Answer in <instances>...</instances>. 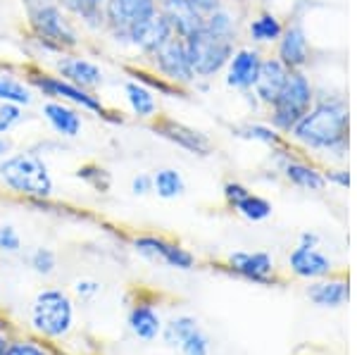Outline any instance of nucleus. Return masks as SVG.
Returning a JSON list of instances; mask_svg holds the SVG:
<instances>
[{"mask_svg":"<svg viewBox=\"0 0 357 355\" xmlns=\"http://www.w3.org/2000/svg\"><path fill=\"white\" fill-rule=\"evenodd\" d=\"M0 181L8 191L31 200H48L55 191L53 174L36 151H17L0 160Z\"/></svg>","mask_w":357,"mask_h":355,"instance_id":"7ed1b4c3","label":"nucleus"},{"mask_svg":"<svg viewBox=\"0 0 357 355\" xmlns=\"http://www.w3.org/2000/svg\"><path fill=\"white\" fill-rule=\"evenodd\" d=\"M229 272L238 274L241 279H248L252 284H274V260L269 253H248V250H236L227 257Z\"/></svg>","mask_w":357,"mask_h":355,"instance_id":"dca6fc26","label":"nucleus"},{"mask_svg":"<svg viewBox=\"0 0 357 355\" xmlns=\"http://www.w3.org/2000/svg\"><path fill=\"white\" fill-rule=\"evenodd\" d=\"M102 3H105V0H82V5L86 10H102Z\"/></svg>","mask_w":357,"mask_h":355,"instance_id":"49530a36","label":"nucleus"},{"mask_svg":"<svg viewBox=\"0 0 357 355\" xmlns=\"http://www.w3.org/2000/svg\"><path fill=\"white\" fill-rule=\"evenodd\" d=\"M29 265L33 267V272L36 274H43V277H48V274L55 272V265H57V257L50 248H36L29 257Z\"/></svg>","mask_w":357,"mask_h":355,"instance_id":"c9c22d12","label":"nucleus"},{"mask_svg":"<svg viewBox=\"0 0 357 355\" xmlns=\"http://www.w3.org/2000/svg\"><path fill=\"white\" fill-rule=\"evenodd\" d=\"M122 91H124V103H126V107H129L131 117L138 119V122H153L160 114L158 93L148 89V86L129 79V82H124Z\"/></svg>","mask_w":357,"mask_h":355,"instance_id":"4be33fe9","label":"nucleus"},{"mask_svg":"<svg viewBox=\"0 0 357 355\" xmlns=\"http://www.w3.org/2000/svg\"><path fill=\"white\" fill-rule=\"evenodd\" d=\"M289 67L279 60V57H264L260 72H257V79L252 84V98L260 103L262 107H269L276 100V96L281 93L286 84V77H289Z\"/></svg>","mask_w":357,"mask_h":355,"instance_id":"6ab92c4d","label":"nucleus"},{"mask_svg":"<svg viewBox=\"0 0 357 355\" xmlns=\"http://www.w3.org/2000/svg\"><path fill=\"white\" fill-rule=\"evenodd\" d=\"M319 234H314V232H305V234H301V243H305V246H319Z\"/></svg>","mask_w":357,"mask_h":355,"instance_id":"a18cd8bd","label":"nucleus"},{"mask_svg":"<svg viewBox=\"0 0 357 355\" xmlns=\"http://www.w3.org/2000/svg\"><path fill=\"white\" fill-rule=\"evenodd\" d=\"M324 179H326V184H333L338 188H348L350 186V172L343 169V167H333V169L324 172Z\"/></svg>","mask_w":357,"mask_h":355,"instance_id":"58836bf2","label":"nucleus"},{"mask_svg":"<svg viewBox=\"0 0 357 355\" xmlns=\"http://www.w3.org/2000/svg\"><path fill=\"white\" fill-rule=\"evenodd\" d=\"M5 348H8V341H5V339H3V336H0V355H3V353H5Z\"/></svg>","mask_w":357,"mask_h":355,"instance_id":"de8ad7c7","label":"nucleus"},{"mask_svg":"<svg viewBox=\"0 0 357 355\" xmlns=\"http://www.w3.org/2000/svg\"><path fill=\"white\" fill-rule=\"evenodd\" d=\"M74 289H77V294H79V296H84V299H89V296H96L98 291H100V284L93 282V279H79Z\"/></svg>","mask_w":357,"mask_h":355,"instance_id":"37998d69","label":"nucleus"},{"mask_svg":"<svg viewBox=\"0 0 357 355\" xmlns=\"http://www.w3.org/2000/svg\"><path fill=\"white\" fill-rule=\"evenodd\" d=\"M191 5H193V10L198 13L200 17H210L212 13H217V10L222 8V5H227L224 0H191Z\"/></svg>","mask_w":357,"mask_h":355,"instance_id":"a19ab883","label":"nucleus"},{"mask_svg":"<svg viewBox=\"0 0 357 355\" xmlns=\"http://www.w3.org/2000/svg\"><path fill=\"white\" fill-rule=\"evenodd\" d=\"M77 176L84 181V184L93 186L96 191H107L110 184H112L110 172H107L105 167H100V165H96V163L82 165V167L77 169Z\"/></svg>","mask_w":357,"mask_h":355,"instance_id":"2f4dec72","label":"nucleus"},{"mask_svg":"<svg viewBox=\"0 0 357 355\" xmlns=\"http://www.w3.org/2000/svg\"><path fill=\"white\" fill-rule=\"evenodd\" d=\"M234 134L241 136V139H248V141L264 143V146H269V148L286 146L284 134H279V131H276L269 122H245V124H238V127H234Z\"/></svg>","mask_w":357,"mask_h":355,"instance_id":"bb28decb","label":"nucleus"},{"mask_svg":"<svg viewBox=\"0 0 357 355\" xmlns=\"http://www.w3.org/2000/svg\"><path fill=\"white\" fill-rule=\"evenodd\" d=\"M24 79L29 82V86L36 91V96H41L43 100H62V103H67V105H74L82 112L98 114V117L107 119V122H119V124L124 122V119L112 117V114H117V112H112L110 107L102 103L100 96L93 93V91H86V89H79V86L69 84L60 74L41 70V67H36V65H29L24 70Z\"/></svg>","mask_w":357,"mask_h":355,"instance_id":"20e7f679","label":"nucleus"},{"mask_svg":"<svg viewBox=\"0 0 357 355\" xmlns=\"http://www.w3.org/2000/svg\"><path fill=\"white\" fill-rule=\"evenodd\" d=\"M151 176H153V193H158L160 198L172 200L186 193V179L174 167H162Z\"/></svg>","mask_w":357,"mask_h":355,"instance_id":"cd10ccee","label":"nucleus"},{"mask_svg":"<svg viewBox=\"0 0 357 355\" xmlns=\"http://www.w3.org/2000/svg\"><path fill=\"white\" fill-rule=\"evenodd\" d=\"M74 308L65 291L60 289H45L36 296L31 305V324L36 331L50 339H60L72 329Z\"/></svg>","mask_w":357,"mask_h":355,"instance_id":"6e6552de","label":"nucleus"},{"mask_svg":"<svg viewBox=\"0 0 357 355\" xmlns=\"http://www.w3.org/2000/svg\"><path fill=\"white\" fill-rule=\"evenodd\" d=\"M158 13V0H105L102 3V20H105L102 31L117 45L126 48L129 33L143 22L153 20Z\"/></svg>","mask_w":357,"mask_h":355,"instance_id":"423d86ee","label":"nucleus"},{"mask_svg":"<svg viewBox=\"0 0 357 355\" xmlns=\"http://www.w3.org/2000/svg\"><path fill=\"white\" fill-rule=\"evenodd\" d=\"M36 91L29 86L26 79L17 77L13 72H0V103L17 107H31L36 103Z\"/></svg>","mask_w":357,"mask_h":355,"instance_id":"b1692460","label":"nucleus"},{"mask_svg":"<svg viewBox=\"0 0 357 355\" xmlns=\"http://www.w3.org/2000/svg\"><path fill=\"white\" fill-rule=\"evenodd\" d=\"M317 98V91L305 70H291L286 77V84L276 100L267 107L269 124L279 131V134L289 136L291 129L298 124V119L312 107Z\"/></svg>","mask_w":357,"mask_h":355,"instance_id":"39448f33","label":"nucleus"},{"mask_svg":"<svg viewBox=\"0 0 357 355\" xmlns=\"http://www.w3.org/2000/svg\"><path fill=\"white\" fill-rule=\"evenodd\" d=\"M22 248V236L13 225H0V250L3 253H17Z\"/></svg>","mask_w":357,"mask_h":355,"instance_id":"e433bc0d","label":"nucleus"},{"mask_svg":"<svg viewBox=\"0 0 357 355\" xmlns=\"http://www.w3.org/2000/svg\"><path fill=\"white\" fill-rule=\"evenodd\" d=\"M131 191L136 193V196H148V193H153V176L151 174H136L134 179H131Z\"/></svg>","mask_w":357,"mask_h":355,"instance_id":"ea45409f","label":"nucleus"},{"mask_svg":"<svg viewBox=\"0 0 357 355\" xmlns=\"http://www.w3.org/2000/svg\"><path fill=\"white\" fill-rule=\"evenodd\" d=\"M348 103L341 96H317L312 107L298 119L289 136L305 151L324 153L341 160L348 156Z\"/></svg>","mask_w":357,"mask_h":355,"instance_id":"f257e3e1","label":"nucleus"},{"mask_svg":"<svg viewBox=\"0 0 357 355\" xmlns=\"http://www.w3.org/2000/svg\"><path fill=\"white\" fill-rule=\"evenodd\" d=\"M3 355H45V353L38 346H33V343H10Z\"/></svg>","mask_w":357,"mask_h":355,"instance_id":"79ce46f5","label":"nucleus"},{"mask_svg":"<svg viewBox=\"0 0 357 355\" xmlns=\"http://www.w3.org/2000/svg\"><path fill=\"white\" fill-rule=\"evenodd\" d=\"M276 153H281V174L289 184L303 188V191H312L319 193L326 188V179L324 172L319 167H314L312 163H305V160L293 158L289 153V143L281 148H274Z\"/></svg>","mask_w":357,"mask_h":355,"instance_id":"2eb2a0df","label":"nucleus"},{"mask_svg":"<svg viewBox=\"0 0 357 355\" xmlns=\"http://www.w3.org/2000/svg\"><path fill=\"white\" fill-rule=\"evenodd\" d=\"M148 124H151V129L158 136H162V139L174 143L176 148H181V151L191 153V156L207 158L212 153L210 136L198 129H193V127H188V124H183V122H176L174 117H167V114L160 112L158 117Z\"/></svg>","mask_w":357,"mask_h":355,"instance_id":"9b49d317","label":"nucleus"},{"mask_svg":"<svg viewBox=\"0 0 357 355\" xmlns=\"http://www.w3.org/2000/svg\"><path fill=\"white\" fill-rule=\"evenodd\" d=\"M53 67L55 74H60L62 79H67L69 84L79 86V89L98 93L105 86V72H102V67L96 60L86 57L84 53H79V50H69V53L57 55Z\"/></svg>","mask_w":357,"mask_h":355,"instance_id":"9d476101","label":"nucleus"},{"mask_svg":"<svg viewBox=\"0 0 357 355\" xmlns=\"http://www.w3.org/2000/svg\"><path fill=\"white\" fill-rule=\"evenodd\" d=\"M158 3H160V0H158Z\"/></svg>","mask_w":357,"mask_h":355,"instance_id":"8fccbe9b","label":"nucleus"},{"mask_svg":"<svg viewBox=\"0 0 357 355\" xmlns=\"http://www.w3.org/2000/svg\"><path fill=\"white\" fill-rule=\"evenodd\" d=\"M38 114L45 119V124L50 127V131L57 139H79L84 131V117L82 110H77L74 105H67L62 100H43Z\"/></svg>","mask_w":357,"mask_h":355,"instance_id":"4468645a","label":"nucleus"},{"mask_svg":"<svg viewBox=\"0 0 357 355\" xmlns=\"http://www.w3.org/2000/svg\"><path fill=\"white\" fill-rule=\"evenodd\" d=\"M148 65H151V70L155 74H160V77L167 79L169 84H174L176 89H181V91L191 89V86L198 82L191 67V60H188L183 38L172 36L169 41L165 45H160V48L148 57Z\"/></svg>","mask_w":357,"mask_h":355,"instance_id":"1a4fd4ad","label":"nucleus"},{"mask_svg":"<svg viewBox=\"0 0 357 355\" xmlns=\"http://www.w3.org/2000/svg\"><path fill=\"white\" fill-rule=\"evenodd\" d=\"M183 43H186V53L195 72V79H215L217 74H222L229 57L236 50V41L212 36L205 29L195 33V36L186 38Z\"/></svg>","mask_w":357,"mask_h":355,"instance_id":"0eeeda50","label":"nucleus"},{"mask_svg":"<svg viewBox=\"0 0 357 355\" xmlns=\"http://www.w3.org/2000/svg\"><path fill=\"white\" fill-rule=\"evenodd\" d=\"M0 329H3V319H0Z\"/></svg>","mask_w":357,"mask_h":355,"instance_id":"09e8293b","label":"nucleus"},{"mask_svg":"<svg viewBox=\"0 0 357 355\" xmlns=\"http://www.w3.org/2000/svg\"><path fill=\"white\" fill-rule=\"evenodd\" d=\"M172 36H174V31H172L169 22L158 13L153 20L143 22L141 27H136L134 31L129 33V38H126V48L136 50L138 55L148 60V57H151L160 45H165L167 41H169Z\"/></svg>","mask_w":357,"mask_h":355,"instance_id":"f3484780","label":"nucleus"},{"mask_svg":"<svg viewBox=\"0 0 357 355\" xmlns=\"http://www.w3.org/2000/svg\"><path fill=\"white\" fill-rule=\"evenodd\" d=\"M264 55L257 45H241L229 57L227 67H224V84L229 89L238 91V93H250L252 84L257 79Z\"/></svg>","mask_w":357,"mask_h":355,"instance_id":"f8f14e48","label":"nucleus"},{"mask_svg":"<svg viewBox=\"0 0 357 355\" xmlns=\"http://www.w3.org/2000/svg\"><path fill=\"white\" fill-rule=\"evenodd\" d=\"M222 193H224V200H227L229 208H234L241 198H245L248 193H250V188H248L245 184H241V181H227L222 188Z\"/></svg>","mask_w":357,"mask_h":355,"instance_id":"4c0bfd02","label":"nucleus"},{"mask_svg":"<svg viewBox=\"0 0 357 355\" xmlns=\"http://www.w3.org/2000/svg\"><path fill=\"white\" fill-rule=\"evenodd\" d=\"M26 110L17 105H8V103H0V134H10L20 124L26 122Z\"/></svg>","mask_w":357,"mask_h":355,"instance_id":"72a5a7b5","label":"nucleus"},{"mask_svg":"<svg viewBox=\"0 0 357 355\" xmlns=\"http://www.w3.org/2000/svg\"><path fill=\"white\" fill-rule=\"evenodd\" d=\"M307 299L317 308H341L350 301V284L345 277H324L314 279V284L307 286Z\"/></svg>","mask_w":357,"mask_h":355,"instance_id":"5701e85b","label":"nucleus"},{"mask_svg":"<svg viewBox=\"0 0 357 355\" xmlns=\"http://www.w3.org/2000/svg\"><path fill=\"white\" fill-rule=\"evenodd\" d=\"M289 70H305L310 62V41L301 22L284 27V33L276 41V55Z\"/></svg>","mask_w":357,"mask_h":355,"instance_id":"aec40b11","label":"nucleus"},{"mask_svg":"<svg viewBox=\"0 0 357 355\" xmlns=\"http://www.w3.org/2000/svg\"><path fill=\"white\" fill-rule=\"evenodd\" d=\"M289 267L301 279H324L333 272V262L329 255L319 250V246L298 243L289 255Z\"/></svg>","mask_w":357,"mask_h":355,"instance_id":"412c9836","label":"nucleus"},{"mask_svg":"<svg viewBox=\"0 0 357 355\" xmlns=\"http://www.w3.org/2000/svg\"><path fill=\"white\" fill-rule=\"evenodd\" d=\"M193 329H198V322H195L193 317H188V315H181V317H174L165 327V339L169 346H181L183 339H186Z\"/></svg>","mask_w":357,"mask_h":355,"instance_id":"473e14b6","label":"nucleus"},{"mask_svg":"<svg viewBox=\"0 0 357 355\" xmlns=\"http://www.w3.org/2000/svg\"><path fill=\"white\" fill-rule=\"evenodd\" d=\"M205 31L212 33V36L220 38H231L236 41V31H238V22H236V15L227 5H222L217 13H212L210 17H205Z\"/></svg>","mask_w":357,"mask_h":355,"instance_id":"c85d7f7f","label":"nucleus"},{"mask_svg":"<svg viewBox=\"0 0 357 355\" xmlns=\"http://www.w3.org/2000/svg\"><path fill=\"white\" fill-rule=\"evenodd\" d=\"M234 210L248 222H264V220H269V217H272L274 208H272V203H269L267 198H262V196H257V193L250 191L245 198H241L238 203L234 205Z\"/></svg>","mask_w":357,"mask_h":355,"instance_id":"c756f323","label":"nucleus"},{"mask_svg":"<svg viewBox=\"0 0 357 355\" xmlns=\"http://www.w3.org/2000/svg\"><path fill=\"white\" fill-rule=\"evenodd\" d=\"M31 41L45 55H62L79 50L82 33L77 22L60 8L57 0H22Z\"/></svg>","mask_w":357,"mask_h":355,"instance_id":"f03ea898","label":"nucleus"},{"mask_svg":"<svg viewBox=\"0 0 357 355\" xmlns=\"http://www.w3.org/2000/svg\"><path fill=\"white\" fill-rule=\"evenodd\" d=\"M284 27L286 24L274 13L262 10L248 22V36L255 45H276L281 33H284Z\"/></svg>","mask_w":357,"mask_h":355,"instance_id":"393cba45","label":"nucleus"},{"mask_svg":"<svg viewBox=\"0 0 357 355\" xmlns=\"http://www.w3.org/2000/svg\"><path fill=\"white\" fill-rule=\"evenodd\" d=\"M129 327L141 341H153L162 334V322H160V315L153 305L148 303H138L131 308L129 312Z\"/></svg>","mask_w":357,"mask_h":355,"instance_id":"a878e982","label":"nucleus"},{"mask_svg":"<svg viewBox=\"0 0 357 355\" xmlns=\"http://www.w3.org/2000/svg\"><path fill=\"white\" fill-rule=\"evenodd\" d=\"M160 15L169 22L172 31L176 38H191L198 31H203L205 20L193 10L191 0H160L158 3Z\"/></svg>","mask_w":357,"mask_h":355,"instance_id":"a211bd4d","label":"nucleus"},{"mask_svg":"<svg viewBox=\"0 0 357 355\" xmlns=\"http://www.w3.org/2000/svg\"><path fill=\"white\" fill-rule=\"evenodd\" d=\"M13 153V139L8 134H0V160L8 158Z\"/></svg>","mask_w":357,"mask_h":355,"instance_id":"c03bdc74","label":"nucleus"},{"mask_svg":"<svg viewBox=\"0 0 357 355\" xmlns=\"http://www.w3.org/2000/svg\"><path fill=\"white\" fill-rule=\"evenodd\" d=\"M126 72L131 74L134 82H141L143 86H148L151 91H155L158 96H178L181 89H176L174 84H169L167 79H162L160 74H155L153 70H143V67H126Z\"/></svg>","mask_w":357,"mask_h":355,"instance_id":"7c9ffc66","label":"nucleus"},{"mask_svg":"<svg viewBox=\"0 0 357 355\" xmlns=\"http://www.w3.org/2000/svg\"><path fill=\"white\" fill-rule=\"evenodd\" d=\"M178 348H181L183 355H210V339H207L205 331L198 327L183 339V343Z\"/></svg>","mask_w":357,"mask_h":355,"instance_id":"f704fd0d","label":"nucleus"},{"mask_svg":"<svg viewBox=\"0 0 357 355\" xmlns=\"http://www.w3.org/2000/svg\"><path fill=\"white\" fill-rule=\"evenodd\" d=\"M134 248L141 255L151 257V260L165 262L167 267H174V270H193L195 267V255L191 250H186L183 246L167 241L162 236H155V234H141L134 239Z\"/></svg>","mask_w":357,"mask_h":355,"instance_id":"ddd939ff","label":"nucleus"}]
</instances>
